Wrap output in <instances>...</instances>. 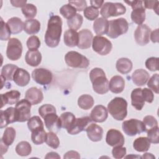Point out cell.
<instances>
[{
  "label": "cell",
  "mask_w": 159,
  "mask_h": 159,
  "mask_svg": "<svg viewBox=\"0 0 159 159\" xmlns=\"http://www.w3.org/2000/svg\"><path fill=\"white\" fill-rule=\"evenodd\" d=\"M20 93L19 91L17 90H11L6 93L5 94H1V101L2 105L1 107H2L4 105L8 104H14L18 102V101L20 98Z\"/></svg>",
  "instance_id": "cell-28"
},
{
  "label": "cell",
  "mask_w": 159,
  "mask_h": 159,
  "mask_svg": "<svg viewBox=\"0 0 159 159\" xmlns=\"http://www.w3.org/2000/svg\"><path fill=\"white\" fill-rule=\"evenodd\" d=\"M69 4L73 6L78 11H82L87 7L86 1L84 0L80 1H69Z\"/></svg>",
  "instance_id": "cell-54"
},
{
  "label": "cell",
  "mask_w": 159,
  "mask_h": 159,
  "mask_svg": "<svg viewBox=\"0 0 159 159\" xmlns=\"http://www.w3.org/2000/svg\"><path fill=\"white\" fill-rule=\"evenodd\" d=\"M39 113L43 118L45 115L50 113H57L55 107L50 104H43L39 108Z\"/></svg>",
  "instance_id": "cell-51"
},
{
  "label": "cell",
  "mask_w": 159,
  "mask_h": 159,
  "mask_svg": "<svg viewBox=\"0 0 159 159\" xmlns=\"http://www.w3.org/2000/svg\"><path fill=\"white\" fill-rule=\"evenodd\" d=\"M122 128L124 133L129 136H134L146 132V129L143 122L135 119H131L124 121Z\"/></svg>",
  "instance_id": "cell-7"
},
{
  "label": "cell",
  "mask_w": 159,
  "mask_h": 159,
  "mask_svg": "<svg viewBox=\"0 0 159 159\" xmlns=\"http://www.w3.org/2000/svg\"><path fill=\"white\" fill-rule=\"evenodd\" d=\"M90 3L91 6L98 9L102 6L104 3V1L102 0H91L90 1Z\"/></svg>",
  "instance_id": "cell-60"
},
{
  "label": "cell",
  "mask_w": 159,
  "mask_h": 159,
  "mask_svg": "<svg viewBox=\"0 0 159 159\" xmlns=\"http://www.w3.org/2000/svg\"><path fill=\"white\" fill-rule=\"evenodd\" d=\"M83 16L80 14H76L73 17L67 20V24L70 29H73L76 31L81 27L83 24Z\"/></svg>",
  "instance_id": "cell-41"
},
{
  "label": "cell",
  "mask_w": 159,
  "mask_h": 159,
  "mask_svg": "<svg viewBox=\"0 0 159 159\" xmlns=\"http://www.w3.org/2000/svg\"><path fill=\"white\" fill-rule=\"evenodd\" d=\"M11 30L7 23H5L2 18H1V35L0 39L1 40H7L10 39Z\"/></svg>",
  "instance_id": "cell-45"
},
{
  "label": "cell",
  "mask_w": 159,
  "mask_h": 159,
  "mask_svg": "<svg viewBox=\"0 0 159 159\" xmlns=\"http://www.w3.org/2000/svg\"><path fill=\"white\" fill-rule=\"evenodd\" d=\"M141 158H155V157L150 153H145L140 157Z\"/></svg>",
  "instance_id": "cell-62"
},
{
  "label": "cell",
  "mask_w": 159,
  "mask_h": 159,
  "mask_svg": "<svg viewBox=\"0 0 159 159\" xmlns=\"http://www.w3.org/2000/svg\"><path fill=\"white\" fill-rule=\"evenodd\" d=\"M65 60L66 65L72 68H86L89 65V61L86 57L75 51L66 53Z\"/></svg>",
  "instance_id": "cell-5"
},
{
  "label": "cell",
  "mask_w": 159,
  "mask_h": 159,
  "mask_svg": "<svg viewBox=\"0 0 159 159\" xmlns=\"http://www.w3.org/2000/svg\"><path fill=\"white\" fill-rule=\"evenodd\" d=\"M75 119V115L71 112H65L62 113L59 117L60 127L68 130L72 125Z\"/></svg>",
  "instance_id": "cell-34"
},
{
  "label": "cell",
  "mask_w": 159,
  "mask_h": 159,
  "mask_svg": "<svg viewBox=\"0 0 159 159\" xmlns=\"http://www.w3.org/2000/svg\"><path fill=\"white\" fill-rule=\"evenodd\" d=\"M92 47L97 53L101 55H106L111 52L112 45L107 38L96 35L93 39Z\"/></svg>",
  "instance_id": "cell-9"
},
{
  "label": "cell",
  "mask_w": 159,
  "mask_h": 159,
  "mask_svg": "<svg viewBox=\"0 0 159 159\" xmlns=\"http://www.w3.org/2000/svg\"><path fill=\"white\" fill-rule=\"evenodd\" d=\"M22 53V45L20 41L16 38H11L9 40L6 50L7 57L12 60H19Z\"/></svg>",
  "instance_id": "cell-11"
},
{
  "label": "cell",
  "mask_w": 159,
  "mask_h": 159,
  "mask_svg": "<svg viewBox=\"0 0 159 159\" xmlns=\"http://www.w3.org/2000/svg\"><path fill=\"white\" fill-rule=\"evenodd\" d=\"M45 158H60V155L56 152H51L48 153L46 156L45 157Z\"/></svg>",
  "instance_id": "cell-61"
},
{
  "label": "cell",
  "mask_w": 159,
  "mask_h": 159,
  "mask_svg": "<svg viewBox=\"0 0 159 159\" xmlns=\"http://www.w3.org/2000/svg\"><path fill=\"white\" fill-rule=\"evenodd\" d=\"M158 80H159V76L158 74L156 73L153 75V76L148 79V81L147 83L148 87L153 90L155 93L157 94L158 93Z\"/></svg>",
  "instance_id": "cell-49"
},
{
  "label": "cell",
  "mask_w": 159,
  "mask_h": 159,
  "mask_svg": "<svg viewBox=\"0 0 159 159\" xmlns=\"http://www.w3.org/2000/svg\"><path fill=\"white\" fill-rule=\"evenodd\" d=\"M83 13H84V17L87 19L89 20H94L98 17L99 12L98 9L93 6H89V7H87L84 10Z\"/></svg>",
  "instance_id": "cell-46"
},
{
  "label": "cell",
  "mask_w": 159,
  "mask_h": 159,
  "mask_svg": "<svg viewBox=\"0 0 159 159\" xmlns=\"http://www.w3.org/2000/svg\"><path fill=\"white\" fill-rule=\"evenodd\" d=\"M64 43L70 47L77 46L79 40L78 33L73 29L66 30L64 33Z\"/></svg>",
  "instance_id": "cell-30"
},
{
  "label": "cell",
  "mask_w": 159,
  "mask_h": 159,
  "mask_svg": "<svg viewBox=\"0 0 159 159\" xmlns=\"http://www.w3.org/2000/svg\"><path fill=\"white\" fill-rule=\"evenodd\" d=\"M112 154L114 158L120 159L123 158L126 154V148L122 146L114 147L112 150Z\"/></svg>",
  "instance_id": "cell-53"
},
{
  "label": "cell",
  "mask_w": 159,
  "mask_h": 159,
  "mask_svg": "<svg viewBox=\"0 0 159 159\" xmlns=\"http://www.w3.org/2000/svg\"><path fill=\"white\" fill-rule=\"evenodd\" d=\"M125 12L126 8L122 3L106 2L102 4L100 13L103 18L107 19L124 14Z\"/></svg>",
  "instance_id": "cell-6"
},
{
  "label": "cell",
  "mask_w": 159,
  "mask_h": 159,
  "mask_svg": "<svg viewBox=\"0 0 159 159\" xmlns=\"http://www.w3.org/2000/svg\"><path fill=\"white\" fill-rule=\"evenodd\" d=\"M32 77L37 83L41 85H47L51 83L53 75L50 70L39 68L35 69L32 72Z\"/></svg>",
  "instance_id": "cell-12"
},
{
  "label": "cell",
  "mask_w": 159,
  "mask_h": 159,
  "mask_svg": "<svg viewBox=\"0 0 159 159\" xmlns=\"http://www.w3.org/2000/svg\"><path fill=\"white\" fill-rule=\"evenodd\" d=\"M142 122L146 129L145 132H147V130L151 128L158 126V122L157 119L152 116H146L143 117Z\"/></svg>",
  "instance_id": "cell-50"
},
{
  "label": "cell",
  "mask_w": 159,
  "mask_h": 159,
  "mask_svg": "<svg viewBox=\"0 0 159 159\" xmlns=\"http://www.w3.org/2000/svg\"><path fill=\"white\" fill-rule=\"evenodd\" d=\"M47 133L43 128L37 129L32 132L31 139L32 142L35 145H40L45 142Z\"/></svg>",
  "instance_id": "cell-36"
},
{
  "label": "cell",
  "mask_w": 159,
  "mask_h": 159,
  "mask_svg": "<svg viewBox=\"0 0 159 159\" xmlns=\"http://www.w3.org/2000/svg\"><path fill=\"white\" fill-rule=\"evenodd\" d=\"M1 129L7 126L9 124L16 122L15 107H10L6 110H1Z\"/></svg>",
  "instance_id": "cell-20"
},
{
  "label": "cell",
  "mask_w": 159,
  "mask_h": 159,
  "mask_svg": "<svg viewBox=\"0 0 159 159\" xmlns=\"http://www.w3.org/2000/svg\"><path fill=\"white\" fill-rule=\"evenodd\" d=\"M43 119L45 121V125L47 129L49 130L58 131L61 129L60 125L59 117L57 113H50L45 115Z\"/></svg>",
  "instance_id": "cell-23"
},
{
  "label": "cell",
  "mask_w": 159,
  "mask_h": 159,
  "mask_svg": "<svg viewBox=\"0 0 159 159\" xmlns=\"http://www.w3.org/2000/svg\"><path fill=\"white\" fill-rule=\"evenodd\" d=\"M18 68V67L12 64H7L4 65L1 70V76L4 78L6 80L12 81L13 80V76L15 71Z\"/></svg>",
  "instance_id": "cell-38"
},
{
  "label": "cell",
  "mask_w": 159,
  "mask_h": 159,
  "mask_svg": "<svg viewBox=\"0 0 159 159\" xmlns=\"http://www.w3.org/2000/svg\"><path fill=\"white\" fill-rule=\"evenodd\" d=\"M151 29L146 24L139 25L134 32L135 42L139 45H147L150 41Z\"/></svg>",
  "instance_id": "cell-13"
},
{
  "label": "cell",
  "mask_w": 159,
  "mask_h": 159,
  "mask_svg": "<svg viewBox=\"0 0 159 159\" xmlns=\"http://www.w3.org/2000/svg\"><path fill=\"white\" fill-rule=\"evenodd\" d=\"M31 103L25 99H22L16 103L15 107L16 122H23L30 118Z\"/></svg>",
  "instance_id": "cell-10"
},
{
  "label": "cell",
  "mask_w": 159,
  "mask_h": 159,
  "mask_svg": "<svg viewBox=\"0 0 159 159\" xmlns=\"http://www.w3.org/2000/svg\"><path fill=\"white\" fill-rule=\"evenodd\" d=\"M107 111L114 119L122 120L127 114V102L124 98L116 97L107 104Z\"/></svg>",
  "instance_id": "cell-3"
},
{
  "label": "cell",
  "mask_w": 159,
  "mask_h": 159,
  "mask_svg": "<svg viewBox=\"0 0 159 159\" xmlns=\"http://www.w3.org/2000/svg\"><path fill=\"white\" fill-rule=\"evenodd\" d=\"M147 138L150 143H158L159 137H158V127L156 126L148 130L147 132Z\"/></svg>",
  "instance_id": "cell-47"
},
{
  "label": "cell",
  "mask_w": 159,
  "mask_h": 159,
  "mask_svg": "<svg viewBox=\"0 0 159 159\" xmlns=\"http://www.w3.org/2000/svg\"><path fill=\"white\" fill-rule=\"evenodd\" d=\"M25 99L29 101L32 105H36L42 101L43 95L40 89L36 87H32L26 91Z\"/></svg>",
  "instance_id": "cell-18"
},
{
  "label": "cell",
  "mask_w": 159,
  "mask_h": 159,
  "mask_svg": "<svg viewBox=\"0 0 159 159\" xmlns=\"http://www.w3.org/2000/svg\"><path fill=\"white\" fill-rule=\"evenodd\" d=\"M26 44L29 50H37L40 46V41L37 36L32 35L28 38Z\"/></svg>",
  "instance_id": "cell-48"
},
{
  "label": "cell",
  "mask_w": 159,
  "mask_h": 159,
  "mask_svg": "<svg viewBox=\"0 0 159 159\" xmlns=\"http://www.w3.org/2000/svg\"><path fill=\"white\" fill-rule=\"evenodd\" d=\"M125 2L129 4L133 11L131 12V19L133 22L139 25L145 20V9L143 5L142 1H125Z\"/></svg>",
  "instance_id": "cell-8"
},
{
  "label": "cell",
  "mask_w": 159,
  "mask_h": 159,
  "mask_svg": "<svg viewBox=\"0 0 159 159\" xmlns=\"http://www.w3.org/2000/svg\"><path fill=\"white\" fill-rule=\"evenodd\" d=\"M7 24L11 30V32L13 34H17L22 31L24 29V22L22 20L17 17H13L9 19Z\"/></svg>",
  "instance_id": "cell-33"
},
{
  "label": "cell",
  "mask_w": 159,
  "mask_h": 159,
  "mask_svg": "<svg viewBox=\"0 0 159 159\" xmlns=\"http://www.w3.org/2000/svg\"><path fill=\"white\" fill-rule=\"evenodd\" d=\"M131 104L137 110L140 111L145 104V101L142 96V89L135 88L131 93Z\"/></svg>",
  "instance_id": "cell-26"
},
{
  "label": "cell",
  "mask_w": 159,
  "mask_h": 159,
  "mask_svg": "<svg viewBox=\"0 0 159 159\" xmlns=\"http://www.w3.org/2000/svg\"><path fill=\"white\" fill-rule=\"evenodd\" d=\"M63 158H80V155L77 152L71 150V151L67 152L64 155Z\"/></svg>",
  "instance_id": "cell-57"
},
{
  "label": "cell",
  "mask_w": 159,
  "mask_h": 159,
  "mask_svg": "<svg viewBox=\"0 0 159 159\" xmlns=\"http://www.w3.org/2000/svg\"><path fill=\"white\" fill-rule=\"evenodd\" d=\"M142 93L145 101L148 103H151L153 102L154 99V95L151 89L145 88L143 89H142Z\"/></svg>",
  "instance_id": "cell-55"
},
{
  "label": "cell",
  "mask_w": 159,
  "mask_h": 159,
  "mask_svg": "<svg viewBox=\"0 0 159 159\" xmlns=\"http://www.w3.org/2000/svg\"><path fill=\"white\" fill-rule=\"evenodd\" d=\"M86 131L88 138L93 142L101 141L102 139V128L96 124L93 123L89 125L86 127Z\"/></svg>",
  "instance_id": "cell-21"
},
{
  "label": "cell",
  "mask_w": 159,
  "mask_h": 159,
  "mask_svg": "<svg viewBox=\"0 0 159 159\" xmlns=\"http://www.w3.org/2000/svg\"><path fill=\"white\" fill-rule=\"evenodd\" d=\"M144 6L147 9H153L157 14V10L158 9V1H144Z\"/></svg>",
  "instance_id": "cell-56"
},
{
  "label": "cell",
  "mask_w": 159,
  "mask_h": 159,
  "mask_svg": "<svg viewBox=\"0 0 159 159\" xmlns=\"http://www.w3.org/2000/svg\"><path fill=\"white\" fill-rule=\"evenodd\" d=\"M30 75L27 71L23 68H18L13 76V81L19 86H25L30 81Z\"/></svg>",
  "instance_id": "cell-22"
},
{
  "label": "cell",
  "mask_w": 159,
  "mask_h": 159,
  "mask_svg": "<svg viewBox=\"0 0 159 159\" xmlns=\"http://www.w3.org/2000/svg\"><path fill=\"white\" fill-rule=\"evenodd\" d=\"M129 29V23L124 18L120 17L109 21V28L107 35L111 39H116L125 34Z\"/></svg>",
  "instance_id": "cell-4"
},
{
  "label": "cell",
  "mask_w": 159,
  "mask_h": 159,
  "mask_svg": "<svg viewBox=\"0 0 159 159\" xmlns=\"http://www.w3.org/2000/svg\"><path fill=\"white\" fill-rule=\"evenodd\" d=\"M158 29H157L150 34V39L153 43L158 42Z\"/></svg>",
  "instance_id": "cell-58"
},
{
  "label": "cell",
  "mask_w": 159,
  "mask_h": 159,
  "mask_svg": "<svg viewBox=\"0 0 159 159\" xmlns=\"http://www.w3.org/2000/svg\"><path fill=\"white\" fill-rule=\"evenodd\" d=\"M158 57L148 58L145 61V66L152 71L158 70Z\"/></svg>",
  "instance_id": "cell-52"
},
{
  "label": "cell",
  "mask_w": 159,
  "mask_h": 159,
  "mask_svg": "<svg viewBox=\"0 0 159 159\" xmlns=\"http://www.w3.org/2000/svg\"><path fill=\"white\" fill-rule=\"evenodd\" d=\"M89 78L93 84V90L96 93L103 94L108 92L109 81L103 70L99 68H93L89 73Z\"/></svg>",
  "instance_id": "cell-2"
},
{
  "label": "cell",
  "mask_w": 159,
  "mask_h": 159,
  "mask_svg": "<svg viewBox=\"0 0 159 159\" xmlns=\"http://www.w3.org/2000/svg\"><path fill=\"white\" fill-rule=\"evenodd\" d=\"M79 40L77 45L80 49L89 48L91 45L93 35V33L88 29H83L78 33Z\"/></svg>",
  "instance_id": "cell-17"
},
{
  "label": "cell",
  "mask_w": 159,
  "mask_h": 159,
  "mask_svg": "<svg viewBox=\"0 0 159 159\" xmlns=\"http://www.w3.org/2000/svg\"><path fill=\"white\" fill-rule=\"evenodd\" d=\"M40 29V23L37 19H28L24 22V30L28 34H35Z\"/></svg>",
  "instance_id": "cell-31"
},
{
  "label": "cell",
  "mask_w": 159,
  "mask_h": 159,
  "mask_svg": "<svg viewBox=\"0 0 159 159\" xmlns=\"http://www.w3.org/2000/svg\"><path fill=\"white\" fill-rule=\"evenodd\" d=\"M16 152L20 156L25 157L30 154L32 152V147L27 141H22L18 143L16 147Z\"/></svg>",
  "instance_id": "cell-39"
},
{
  "label": "cell",
  "mask_w": 159,
  "mask_h": 159,
  "mask_svg": "<svg viewBox=\"0 0 159 159\" xmlns=\"http://www.w3.org/2000/svg\"><path fill=\"white\" fill-rule=\"evenodd\" d=\"M133 147L137 152H145L149 149L150 147V142L147 137H140L134 140Z\"/></svg>",
  "instance_id": "cell-35"
},
{
  "label": "cell",
  "mask_w": 159,
  "mask_h": 159,
  "mask_svg": "<svg viewBox=\"0 0 159 159\" xmlns=\"http://www.w3.org/2000/svg\"><path fill=\"white\" fill-rule=\"evenodd\" d=\"M26 63L31 66H37L42 61L41 53L38 50H29L25 56Z\"/></svg>",
  "instance_id": "cell-27"
},
{
  "label": "cell",
  "mask_w": 159,
  "mask_h": 159,
  "mask_svg": "<svg viewBox=\"0 0 159 159\" xmlns=\"http://www.w3.org/2000/svg\"><path fill=\"white\" fill-rule=\"evenodd\" d=\"M106 143L111 147L123 146L124 144V137L122 133L116 129H109L106 134Z\"/></svg>",
  "instance_id": "cell-15"
},
{
  "label": "cell",
  "mask_w": 159,
  "mask_h": 159,
  "mask_svg": "<svg viewBox=\"0 0 159 159\" xmlns=\"http://www.w3.org/2000/svg\"><path fill=\"white\" fill-rule=\"evenodd\" d=\"M124 87L125 81L122 76L119 75L112 76L109 83V90L113 93L118 94L122 92Z\"/></svg>",
  "instance_id": "cell-24"
},
{
  "label": "cell",
  "mask_w": 159,
  "mask_h": 159,
  "mask_svg": "<svg viewBox=\"0 0 159 159\" xmlns=\"http://www.w3.org/2000/svg\"><path fill=\"white\" fill-rule=\"evenodd\" d=\"M62 32V20L58 16H52L48 21L47 29L45 34V42L51 48L58 46Z\"/></svg>",
  "instance_id": "cell-1"
},
{
  "label": "cell",
  "mask_w": 159,
  "mask_h": 159,
  "mask_svg": "<svg viewBox=\"0 0 159 159\" xmlns=\"http://www.w3.org/2000/svg\"><path fill=\"white\" fill-rule=\"evenodd\" d=\"M16 130L11 127H7L1 140V152L3 155L7 151L9 145H12L16 137Z\"/></svg>",
  "instance_id": "cell-16"
},
{
  "label": "cell",
  "mask_w": 159,
  "mask_h": 159,
  "mask_svg": "<svg viewBox=\"0 0 159 159\" xmlns=\"http://www.w3.org/2000/svg\"><path fill=\"white\" fill-rule=\"evenodd\" d=\"M92 121L91 117L89 116L76 118L72 125L67 130V132L71 135L78 134L86 130L88 125Z\"/></svg>",
  "instance_id": "cell-14"
},
{
  "label": "cell",
  "mask_w": 159,
  "mask_h": 159,
  "mask_svg": "<svg viewBox=\"0 0 159 159\" xmlns=\"http://www.w3.org/2000/svg\"><path fill=\"white\" fill-rule=\"evenodd\" d=\"M108 117L107 109L102 105L96 106L91 111L90 117L95 122H103Z\"/></svg>",
  "instance_id": "cell-19"
},
{
  "label": "cell",
  "mask_w": 159,
  "mask_h": 159,
  "mask_svg": "<svg viewBox=\"0 0 159 159\" xmlns=\"http://www.w3.org/2000/svg\"><path fill=\"white\" fill-rule=\"evenodd\" d=\"M109 28V21L103 17L96 19L93 23V29L95 33L101 36L102 35L107 34Z\"/></svg>",
  "instance_id": "cell-29"
},
{
  "label": "cell",
  "mask_w": 159,
  "mask_h": 159,
  "mask_svg": "<svg viewBox=\"0 0 159 159\" xmlns=\"http://www.w3.org/2000/svg\"><path fill=\"white\" fill-rule=\"evenodd\" d=\"M27 126L29 129L32 132L37 129L43 128V124L39 116H33L29 119Z\"/></svg>",
  "instance_id": "cell-43"
},
{
  "label": "cell",
  "mask_w": 159,
  "mask_h": 159,
  "mask_svg": "<svg viewBox=\"0 0 159 159\" xmlns=\"http://www.w3.org/2000/svg\"><path fill=\"white\" fill-rule=\"evenodd\" d=\"M11 3L12 4L13 6L16 7H24L26 3V1H11Z\"/></svg>",
  "instance_id": "cell-59"
},
{
  "label": "cell",
  "mask_w": 159,
  "mask_h": 159,
  "mask_svg": "<svg viewBox=\"0 0 159 159\" xmlns=\"http://www.w3.org/2000/svg\"><path fill=\"white\" fill-rule=\"evenodd\" d=\"M116 67L119 73L122 74H127L132 70V63L129 58H121L117 60Z\"/></svg>",
  "instance_id": "cell-32"
},
{
  "label": "cell",
  "mask_w": 159,
  "mask_h": 159,
  "mask_svg": "<svg viewBox=\"0 0 159 159\" xmlns=\"http://www.w3.org/2000/svg\"><path fill=\"white\" fill-rule=\"evenodd\" d=\"M60 12L63 17L68 20L73 17L76 14V9L71 4H67L63 5L60 9Z\"/></svg>",
  "instance_id": "cell-40"
},
{
  "label": "cell",
  "mask_w": 159,
  "mask_h": 159,
  "mask_svg": "<svg viewBox=\"0 0 159 159\" xmlns=\"http://www.w3.org/2000/svg\"><path fill=\"white\" fill-rule=\"evenodd\" d=\"M46 143L50 147L56 149L59 147L60 140L56 134L53 132H49L47 133V138L45 140Z\"/></svg>",
  "instance_id": "cell-44"
},
{
  "label": "cell",
  "mask_w": 159,
  "mask_h": 159,
  "mask_svg": "<svg viewBox=\"0 0 159 159\" xmlns=\"http://www.w3.org/2000/svg\"><path fill=\"white\" fill-rule=\"evenodd\" d=\"M78 104L82 109L88 110L93 107L94 104V99L89 94H83L79 97Z\"/></svg>",
  "instance_id": "cell-37"
},
{
  "label": "cell",
  "mask_w": 159,
  "mask_h": 159,
  "mask_svg": "<svg viewBox=\"0 0 159 159\" xmlns=\"http://www.w3.org/2000/svg\"><path fill=\"white\" fill-rule=\"evenodd\" d=\"M37 7L35 5L29 3L22 7V12L27 19H32L37 14Z\"/></svg>",
  "instance_id": "cell-42"
},
{
  "label": "cell",
  "mask_w": 159,
  "mask_h": 159,
  "mask_svg": "<svg viewBox=\"0 0 159 159\" xmlns=\"http://www.w3.org/2000/svg\"><path fill=\"white\" fill-rule=\"evenodd\" d=\"M148 73L143 69L136 70L132 75L133 83L139 86L145 85L149 79Z\"/></svg>",
  "instance_id": "cell-25"
}]
</instances>
